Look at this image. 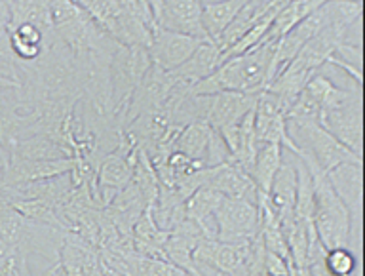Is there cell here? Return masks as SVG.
Wrapping results in <instances>:
<instances>
[{"instance_id": "obj_1", "label": "cell", "mask_w": 365, "mask_h": 276, "mask_svg": "<svg viewBox=\"0 0 365 276\" xmlns=\"http://www.w3.org/2000/svg\"><path fill=\"white\" fill-rule=\"evenodd\" d=\"M276 41H267L250 52L225 59L213 75L194 82L192 93L213 96L219 92L261 93L268 88V71L272 63Z\"/></svg>"}, {"instance_id": "obj_2", "label": "cell", "mask_w": 365, "mask_h": 276, "mask_svg": "<svg viewBox=\"0 0 365 276\" xmlns=\"http://www.w3.org/2000/svg\"><path fill=\"white\" fill-rule=\"evenodd\" d=\"M319 126L341 141L354 155H364V96L359 88L336 86L327 93Z\"/></svg>"}, {"instance_id": "obj_3", "label": "cell", "mask_w": 365, "mask_h": 276, "mask_svg": "<svg viewBox=\"0 0 365 276\" xmlns=\"http://www.w3.org/2000/svg\"><path fill=\"white\" fill-rule=\"evenodd\" d=\"M312 175L314 185V229L325 250L348 247L350 236V213L331 187L327 173L322 172L314 162L302 160Z\"/></svg>"}, {"instance_id": "obj_4", "label": "cell", "mask_w": 365, "mask_h": 276, "mask_svg": "<svg viewBox=\"0 0 365 276\" xmlns=\"http://www.w3.org/2000/svg\"><path fill=\"white\" fill-rule=\"evenodd\" d=\"M287 122V133L299 150L301 160H310L322 170L329 173L333 168L346 162L364 160V156L354 155L341 141H336L318 122Z\"/></svg>"}, {"instance_id": "obj_5", "label": "cell", "mask_w": 365, "mask_h": 276, "mask_svg": "<svg viewBox=\"0 0 365 276\" xmlns=\"http://www.w3.org/2000/svg\"><path fill=\"white\" fill-rule=\"evenodd\" d=\"M150 67H153V58L148 53V48L118 44L114 50L110 59V103L120 124L131 93L135 92L137 84L143 81V76L147 75Z\"/></svg>"}, {"instance_id": "obj_6", "label": "cell", "mask_w": 365, "mask_h": 276, "mask_svg": "<svg viewBox=\"0 0 365 276\" xmlns=\"http://www.w3.org/2000/svg\"><path fill=\"white\" fill-rule=\"evenodd\" d=\"M217 240L240 242L253 240L261 232V212L253 202L242 198H227L222 196L215 213Z\"/></svg>"}, {"instance_id": "obj_7", "label": "cell", "mask_w": 365, "mask_h": 276, "mask_svg": "<svg viewBox=\"0 0 365 276\" xmlns=\"http://www.w3.org/2000/svg\"><path fill=\"white\" fill-rule=\"evenodd\" d=\"M131 149H133V143L125 138L124 133L122 143L113 153H108L97 168L96 189L101 208L110 206L114 196L133 179V166H131L130 158Z\"/></svg>"}, {"instance_id": "obj_8", "label": "cell", "mask_w": 365, "mask_h": 276, "mask_svg": "<svg viewBox=\"0 0 365 276\" xmlns=\"http://www.w3.org/2000/svg\"><path fill=\"white\" fill-rule=\"evenodd\" d=\"M17 90H0V143L8 155L21 139L34 136V116L23 109Z\"/></svg>"}, {"instance_id": "obj_9", "label": "cell", "mask_w": 365, "mask_h": 276, "mask_svg": "<svg viewBox=\"0 0 365 276\" xmlns=\"http://www.w3.org/2000/svg\"><path fill=\"white\" fill-rule=\"evenodd\" d=\"M202 42L210 41H200L196 36L181 35V33H173V31L165 29H156L153 35V42L148 46V53L153 58V63L160 69L175 71L179 65H182L187 61L196 48L202 44Z\"/></svg>"}, {"instance_id": "obj_10", "label": "cell", "mask_w": 365, "mask_h": 276, "mask_svg": "<svg viewBox=\"0 0 365 276\" xmlns=\"http://www.w3.org/2000/svg\"><path fill=\"white\" fill-rule=\"evenodd\" d=\"M259 93L250 92H219L204 96V122L213 130L228 124H238L257 103Z\"/></svg>"}, {"instance_id": "obj_11", "label": "cell", "mask_w": 365, "mask_h": 276, "mask_svg": "<svg viewBox=\"0 0 365 276\" xmlns=\"http://www.w3.org/2000/svg\"><path fill=\"white\" fill-rule=\"evenodd\" d=\"M331 187L346 206L352 225H361L364 210V160H354L333 168L327 173Z\"/></svg>"}, {"instance_id": "obj_12", "label": "cell", "mask_w": 365, "mask_h": 276, "mask_svg": "<svg viewBox=\"0 0 365 276\" xmlns=\"http://www.w3.org/2000/svg\"><path fill=\"white\" fill-rule=\"evenodd\" d=\"M158 27L181 35L196 36L200 41H211L202 25V2L200 0H162ZM213 42V41H211Z\"/></svg>"}, {"instance_id": "obj_13", "label": "cell", "mask_w": 365, "mask_h": 276, "mask_svg": "<svg viewBox=\"0 0 365 276\" xmlns=\"http://www.w3.org/2000/svg\"><path fill=\"white\" fill-rule=\"evenodd\" d=\"M285 150V149H284ZM297 193V172L293 164V155L287 150V155H282V164L274 175L272 185L267 193L264 204L270 208V212L278 218L279 225H285L293 219V206H295Z\"/></svg>"}, {"instance_id": "obj_14", "label": "cell", "mask_w": 365, "mask_h": 276, "mask_svg": "<svg viewBox=\"0 0 365 276\" xmlns=\"http://www.w3.org/2000/svg\"><path fill=\"white\" fill-rule=\"evenodd\" d=\"M205 185L219 190L227 198H242L257 204L259 189L255 181L251 179L250 173H245L242 168L234 166L230 162L221 166L205 168Z\"/></svg>"}, {"instance_id": "obj_15", "label": "cell", "mask_w": 365, "mask_h": 276, "mask_svg": "<svg viewBox=\"0 0 365 276\" xmlns=\"http://www.w3.org/2000/svg\"><path fill=\"white\" fill-rule=\"evenodd\" d=\"M76 158H48V160H11L2 179V187L33 183L73 172Z\"/></svg>"}, {"instance_id": "obj_16", "label": "cell", "mask_w": 365, "mask_h": 276, "mask_svg": "<svg viewBox=\"0 0 365 276\" xmlns=\"http://www.w3.org/2000/svg\"><path fill=\"white\" fill-rule=\"evenodd\" d=\"M222 63V52L219 50L215 42H202L196 52L190 56V58L185 61L182 65H179L175 71H171V75L179 78V81L185 82H194L202 81V78H207L210 75H213L217 71V67Z\"/></svg>"}, {"instance_id": "obj_17", "label": "cell", "mask_w": 365, "mask_h": 276, "mask_svg": "<svg viewBox=\"0 0 365 276\" xmlns=\"http://www.w3.org/2000/svg\"><path fill=\"white\" fill-rule=\"evenodd\" d=\"M268 4H270V0H247V4L240 10L238 16L230 21V25L222 31L215 41L219 50L227 52L228 48L234 46L264 16Z\"/></svg>"}, {"instance_id": "obj_18", "label": "cell", "mask_w": 365, "mask_h": 276, "mask_svg": "<svg viewBox=\"0 0 365 276\" xmlns=\"http://www.w3.org/2000/svg\"><path fill=\"white\" fill-rule=\"evenodd\" d=\"M8 31H10L11 50L16 53L17 61H23V63H31V61L38 58L42 50H44L46 41L56 33V31L53 33H44L36 25L31 24H21Z\"/></svg>"}, {"instance_id": "obj_19", "label": "cell", "mask_w": 365, "mask_h": 276, "mask_svg": "<svg viewBox=\"0 0 365 276\" xmlns=\"http://www.w3.org/2000/svg\"><path fill=\"white\" fill-rule=\"evenodd\" d=\"M245 4L247 0H215L202 4V25L205 35L215 42Z\"/></svg>"}, {"instance_id": "obj_20", "label": "cell", "mask_w": 365, "mask_h": 276, "mask_svg": "<svg viewBox=\"0 0 365 276\" xmlns=\"http://www.w3.org/2000/svg\"><path fill=\"white\" fill-rule=\"evenodd\" d=\"M48 158H73L71 150L48 136H31L21 139L10 153L11 160H48Z\"/></svg>"}, {"instance_id": "obj_21", "label": "cell", "mask_w": 365, "mask_h": 276, "mask_svg": "<svg viewBox=\"0 0 365 276\" xmlns=\"http://www.w3.org/2000/svg\"><path fill=\"white\" fill-rule=\"evenodd\" d=\"M211 130L213 128L204 121L190 122L187 126H182L181 132L177 133L175 141H173V150L182 153L190 160L202 162L204 160L207 141H210Z\"/></svg>"}, {"instance_id": "obj_22", "label": "cell", "mask_w": 365, "mask_h": 276, "mask_svg": "<svg viewBox=\"0 0 365 276\" xmlns=\"http://www.w3.org/2000/svg\"><path fill=\"white\" fill-rule=\"evenodd\" d=\"M282 155H284V149L274 143L261 145L257 149L253 170H251V179L255 181L257 189L262 195H267L270 185H272L274 175H276L279 164H282Z\"/></svg>"}, {"instance_id": "obj_23", "label": "cell", "mask_w": 365, "mask_h": 276, "mask_svg": "<svg viewBox=\"0 0 365 276\" xmlns=\"http://www.w3.org/2000/svg\"><path fill=\"white\" fill-rule=\"evenodd\" d=\"M6 200L10 202L11 206L16 208L17 212L21 213L27 221L67 230L63 227L61 221H59L57 208L53 204H50V202L38 200V198H6Z\"/></svg>"}, {"instance_id": "obj_24", "label": "cell", "mask_w": 365, "mask_h": 276, "mask_svg": "<svg viewBox=\"0 0 365 276\" xmlns=\"http://www.w3.org/2000/svg\"><path fill=\"white\" fill-rule=\"evenodd\" d=\"M27 219L6 200V196L0 193V236L6 242V246H16L21 238L23 230L27 227Z\"/></svg>"}, {"instance_id": "obj_25", "label": "cell", "mask_w": 365, "mask_h": 276, "mask_svg": "<svg viewBox=\"0 0 365 276\" xmlns=\"http://www.w3.org/2000/svg\"><path fill=\"white\" fill-rule=\"evenodd\" d=\"M324 265L331 276H354L361 269V257L348 247H333L325 252Z\"/></svg>"}, {"instance_id": "obj_26", "label": "cell", "mask_w": 365, "mask_h": 276, "mask_svg": "<svg viewBox=\"0 0 365 276\" xmlns=\"http://www.w3.org/2000/svg\"><path fill=\"white\" fill-rule=\"evenodd\" d=\"M0 276H40L33 269L21 247L8 246L0 253Z\"/></svg>"}, {"instance_id": "obj_27", "label": "cell", "mask_w": 365, "mask_h": 276, "mask_svg": "<svg viewBox=\"0 0 365 276\" xmlns=\"http://www.w3.org/2000/svg\"><path fill=\"white\" fill-rule=\"evenodd\" d=\"M17 58L10 44V31H8V10L4 2H0V71L19 81L17 76Z\"/></svg>"}, {"instance_id": "obj_28", "label": "cell", "mask_w": 365, "mask_h": 276, "mask_svg": "<svg viewBox=\"0 0 365 276\" xmlns=\"http://www.w3.org/2000/svg\"><path fill=\"white\" fill-rule=\"evenodd\" d=\"M228 158H230V150H228L227 143L222 141V138L219 136L217 130H211L210 141H207V147H205L204 160H202L204 162V166H221V164H227Z\"/></svg>"}, {"instance_id": "obj_29", "label": "cell", "mask_w": 365, "mask_h": 276, "mask_svg": "<svg viewBox=\"0 0 365 276\" xmlns=\"http://www.w3.org/2000/svg\"><path fill=\"white\" fill-rule=\"evenodd\" d=\"M262 267H264V275L267 276H289L291 269H293V263H289L287 259L279 257L276 253L267 252L264 253Z\"/></svg>"}, {"instance_id": "obj_30", "label": "cell", "mask_w": 365, "mask_h": 276, "mask_svg": "<svg viewBox=\"0 0 365 276\" xmlns=\"http://www.w3.org/2000/svg\"><path fill=\"white\" fill-rule=\"evenodd\" d=\"M16 88H21V82L4 71H0V90H16Z\"/></svg>"}, {"instance_id": "obj_31", "label": "cell", "mask_w": 365, "mask_h": 276, "mask_svg": "<svg viewBox=\"0 0 365 276\" xmlns=\"http://www.w3.org/2000/svg\"><path fill=\"white\" fill-rule=\"evenodd\" d=\"M8 166H10V155H8V150L0 143V187H2V179H4V173L8 170Z\"/></svg>"}, {"instance_id": "obj_32", "label": "cell", "mask_w": 365, "mask_h": 276, "mask_svg": "<svg viewBox=\"0 0 365 276\" xmlns=\"http://www.w3.org/2000/svg\"><path fill=\"white\" fill-rule=\"evenodd\" d=\"M147 2H148V6L153 8L154 18H156V21H158L160 12H162V0H147Z\"/></svg>"}, {"instance_id": "obj_33", "label": "cell", "mask_w": 365, "mask_h": 276, "mask_svg": "<svg viewBox=\"0 0 365 276\" xmlns=\"http://www.w3.org/2000/svg\"><path fill=\"white\" fill-rule=\"evenodd\" d=\"M40 276H63V272L59 270V263H57L56 267H50V269H46Z\"/></svg>"}, {"instance_id": "obj_34", "label": "cell", "mask_w": 365, "mask_h": 276, "mask_svg": "<svg viewBox=\"0 0 365 276\" xmlns=\"http://www.w3.org/2000/svg\"><path fill=\"white\" fill-rule=\"evenodd\" d=\"M6 247H8V246H6V242H4V240H2V236H0V253L4 252Z\"/></svg>"}, {"instance_id": "obj_35", "label": "cell", "mask_w": 365, "mask_h": 276, "mask_svg": "<svg viewBox=\"0 0 365 276\" xmlns=\"http://www.w3.org/2000/svg\"><path fill=\"white\" fill-rule=\"evenodd\" d=\"M325 2H331V0H325ZM344 2H358V4H361L364 0H344Z\"/></svg>"}]
</instances>
